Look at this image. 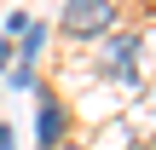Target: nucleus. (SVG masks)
Wrapping results in <instances>:
<instances>
[{
    "label": "nucleus",
    "instance_id": "5",
    "mask_svg": "<svg viewBox=\"0 0 156 150\" xmlns=\"http://www.w3.org/2000/svg\"><path fill=\"white\" fill-rule=\"evenodd\" d=\"M23 29H29V17H23V12H12V17H6V40H17Z\"/></svg>",
    "mask_w": 156,
    "mask_h": 150
},
{
    "label": "nucleus",
    "instance_id": "2",
    "mask_svg": "<svg viewBox=\"0 0 156 150\" xmlns=\"http://www.w3.org/2000/svg\"><path fill=\"white\" fill-rule=\"evenodd\" d=\"M64 139V104L52 98V92H41V110H35V145L41 150H58Z\"/></svg>",
    "mask_w": 156,
    "mask_h": 150
},
{
    "label": "nucleus",
    "instance_id": "6",
    "mask_svg": "<svg viewBox=\"0 0 156 150\" xmlns=\"http://www.w3.org/2000/svg\"><path fill=\"white\" fill-rule=\"evenodd\" d=\"M6 64H12V40L0 35V69H6Z\"/></svg>",
    "mask_w": 156,
    "mask_h": 150
},
{
    "label": "nucleus",
    "instance_id": "3",
    "mask_svg": "<svg viewBox=\"0 0 156 150\" xmlns=\"http://www.w3.org/2000/svg\"><path fill=\"white\" fill-rule=\"evenodd\" d=\"M133 52H139V35H116V40L104 46V58H98V69H116V75H122V69L133 64Z\"/></svg>",
    "mask_w": 156,
    "mask_h": 150
},
{
    "label": "nucleus",
    "instance_id": "4",
    "mask_svg": "<svg viewBox=\"0 0 156 150\" xmlns=\"http://www.w3.org/2000/svg\"><path fill=\"white\" fill-rule=\"evenodd\" d=\"M41 46H46V29L29 23V29H23V58H41Z\"/></svg>",
    "mask_w": 156,
    "mask_h": 150
},
{
    "label": "nucleus",
    "instance_id": "7",
    "mask_svg": "<svg viewBox=\"0 0 156 150\" xmlns=\"http://www.w3.org/2000/svg\"><path fill=\"white\" fill-rule=\"evenodd\" d=\"M0 150H12V127H6V121H0Z\"/></svg>",
    "mask_w": 156,
    "mask_h": 150
},
{
    "label": "nucleus",
    "instance_id": "1",
    "mask_svg": "<svg viewBox=\"0 0 156 150\" xmlns=\"http://www.w3.org/2000/svg\"><path fill=\"white\" fill-rule=\"evenodd\" d=\"M64 35L69 40H98L116 29V0H64Z\"/></svg>",
    "mask_w": 156,
    "mask_h": 150
}]
</instances>
